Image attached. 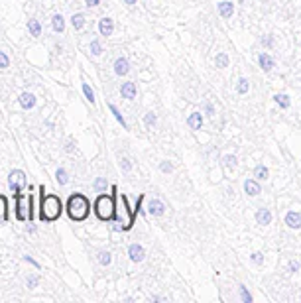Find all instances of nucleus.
Listing matches in <instances>:
<instances>
[{
  "instance_id": "obj_44",
  "label": "nucleus",
  "mask_w": 301,
  "mask_h": 303,
  "mask_svg": "<svg viewBox=\"0 0 301 303\" xmlns=\"http://www.w3.org/2000/svg\"><path fill=\"white\" fill-rule=\"evenodd\" d=\"M26 230H28V232H30V234H34V232H36V230H38V228H36V225H34V221H30V225H28V227H26Z\"/></svg>"
},
{
  "instance_id": "obj_12",
  "label": "nucleus",
  "mask_w": 301,
  "mask_h": 303,
  "mask_svg": "<svg viewBox=\"0 0 301 303\" xmlns=\"http://www.w3.org/2000/svg\"><path fill=\"white\" fill-rule=\"evenodd\" d=\"M285 225H287L289 228H293V230H299V228H301V215H299L297 211H289V213L285 215Z\"/></svg>"
},
{
  "instance_id": "obj_25",
  "label": "nucleus",
  "mask_w": 301,
  "mask_h": 303,
  "mask_svg": "<svg viewBox=\"0 0 301 303\" xmlns=\"http://www.w3.org/2000/svg\"><path fill=\"white\" fill-rule=\"evenodd\" d=\"M108 108H110V112H112V116L116 118V122H118V124H122V128H124V130H128V124H126V120H124V116L120 114V110H118V108H116L114 104H108Z\"/></svg>"
},
{
  "instance_id": "obj_5",
  "label": "nucleus",
  "mask_w": 301,
  "mask_h": 303,
  "mask_svg": "<svg viewBox=\"0 0 301 303\" xmlns=\"http://www.w3.org/2000/svg\"><path fill=\"white\" fill-rule=\"evenodd\" d=\"M14 211H16V219L18 221H28V209L24 207V195L22 193H14Z\"/></svg>"
},
{
  "instance_id": "obj_23",
  "label": "nucleus",
  "mask_w": 301,
  "mask_h": 303,
  "mask_svg": "<svg viewBox=\"0 0 301 303\" xmlns=\"http://www.w3.org/2000/svg\"><path fill=\"white\" fill-rule=\"evenodd\" d=\"M274 101H276V104L279 106V108H289V97L285 95V93H277L276 97H274Z\"/></svg>"
},
{
  "instance_id": "obj_42",
  "label": "nucleus",
  "mask_w": 301,
  "mask_h": 303,
  "mask_svg": "<svg viewBox=\"0 0 301 303\" xmlns=\"http://www.w3.org/2000/svg\"><path fill=\"white\" fill-rule=\"evenodd\" d=\"M24 262H28V264H32L34 268H38V270H40V264H38V262H36L32 256H24Z\"/></svg>"
},
{
  "instance_id": "obj_27",
  "label": "nucleus",
  "mask_w": 301,
  "mask_h": 303,
  "mask_svg": "<svg viewBox=\"0 0 301 303\" xmlns=\"http://www.w3.org/2000/svg\"><path fill=\"white\" fill-rule=\"evenodd\" d=\"M215 65H217L219 69L228 67V55H226V53H217V57H215Z\"/></svg>"
},
{
  "instance_id": "obj_6",
  "label": "nucleus",
  "mask_w": 301,
  "mask_h": 303,
  "mask_svg": "<svg viewBox=\"0 0 301 303\" xmlns=\"http://www.w3.org/2000/svg\"><path fill=\"white\" fill-rule=\"evenodd\" d=\"M18 102H20V106H22L24 110H32V108L36 106L38 99H36V95H34V93H28V91H24V93L18 97Z\"/></svg>"
},
{
  "instance_id": "obj_38",
  "label": "nucleus",
  "mask_w": 301,
  "mask_h": 303,
  "mask_svg": "<svg viewBox=\"0 0 301 303\" xmlns=\"http://www.w3.org/2000/svg\"><path fill=\"white\" fill-rule=\"evenodd\" d=\"M238 291H240V299H242V301H246V303H250V301H252V295L246 291V287H244V285H240V287H238Z\"/></svg>"
},
{
  "instance_id": "obj_18",
  "label": "nucleus",
  "mask_w": 301,
  "mask_h": 303,
  "mask_svg": "<svg viewBox=\"0 0 301 303\" xmlns=\"http://www.w3.org/2000/svg\"><path fill=\"white\" fill-rule=\"evenodd\" d=\"M51 28H53L55 34H63V30H65V18H63L61 14H53V18H51Z\"/></svg>"
},
{
  "instance_id": "obj_22",
  "label": "nucleus",
  "mask_w": 301,
  "mask_h": 303,
  "mask_svg": "<svg viewBox=\"0 0 301 303\" xmlns=\"http://www.w3.org/2000/svg\"><path fill=\"white\" fill-rule=\"evenodd\" d=\"M36 219V199L34 193H28V223Z\"/></svg>"
},
{
  "instance_id": "obj_39",
  "label": "nucleus",
  "mask_w": 301,
  "mask_h": 303,
  "mask_svg": "<svg viewBox=\"0 0 301 303\" xmlns=\"http://www.w3.org/2000/svg\"><path fill=\"white\" fill-rule=\"evenodd\" d=\"M120 168H122V172H130V170H132L130 160H128V158H120Z\"/></svg>"
},
{
  "instance_id": "obj_11",
  "label": "nucleus",
  "mask_w": 301,
  "mask_h": 303,
  "mask_svg": "<svg viewBox=\"0 0 301 303\" xmlns=\"http://www.w3.org/2000/svg\"><path fill=\"white\" fill-rule=\"evenodd\" d=\"M128 71H130L128 59L126 57H116V61H114V73L118 77H124V75H128Z\"/></svg>"
},
{
  "instance_id": "obj_46",
  "label": "nucleus",
  "mask_w": 301,
  "mask_h": 303,
  "mask_svg": "<svg viewBox=\"0 0 301 303\" xmlns=\"http://www.w3.org/2000/svg\"><path fill=\"white\" fill-rule=\"evenodd\" d=\"M205 110H207V114H213V112H215V108H213L211 104H207V106H205Z\"/></svg>"
},
{
  "instance_id": "obj_7",
  "label": "nucleus",
  "mask_w": 301,
  "mask_h": 303,
  "mask_svg": "<svg viewBox=\"0 0 301 303\" xmlns=\"http://www.w3.org/2000/svg\"><path fill=\"white\" fill-rule=\"evenodd\" d=\"M148 213L152 217H162L166 213V203L162 199H152L148 203Z\"/></svg>"
},
{
  "instance_id": "obj_17",
  "label": "nucleus",
  "mask_w": 301,
  "mask_h": 303,
  "mask_svg": "<svg viewBox=\"0 0 301 303\" xmlns=\"http://www.w3.org/2000/svg\"><path fill=\"white\" fill-rule=\"evenodd\" d=\"M219 14H221L223 18H232V14H234V4L228 2V0H225V2L219 4Z\"/></svg>"
},
{
  "instance_id": "obj_37",
  "label": "nucleus",
  "mask_w": 301,
  "mask_h": 303,
  "mask_svg": "<svg viewBox=\"0 0 301 303\" xmlns=\"http://www.w3.org/2000/svg\"><path fill=\"white\" fill-rule=\"evenodd\" d=\"M160 170H162L164 174H172V172H174V164H172L170 160H164V162L160 164Z\"/></svg>"
},
{
  "instance_id": "obj_1",
  "label": "nucleus",
  "mask_w": 301,
  "mask_h": 303,
  "mask_svg": "<svg viewBox=\"0 0 301 303\" xmlns=\"http://www.w3.org/2000/svg\"><path fill=\"white\" fill-rule=\"evenodd\" d=\"M40 191V221H46V223H53L61 217L63 213V203L57 195H46V187L40 185L38 187Z\"/></svg>"
},
{
  "instance_id": "obj_28",
  "label": "nucleus",
  "mask_w": 301,
  "mask_h": 303,
  "mask_svg": "<svg viewBox=\"0 0 301 303\" xmlns=\"http://www.w3.org/2000/svg\"><path fill=\"white\" fill-rule=\"evenodd\" d=\"M248 89H250V83H248V79L240 77V79H238V83H236V91H238L240 95H246V93H248Z\"/></svg>"
},
{
  "instance_id": "obj_36",
  "label": "nucleus",
  "mask_w": 301,
  "mask_h": 303,
  "mask_svg": "<svg viewBox=\"0 0 301 303\" xmlns=\"http://www.w3.org/2000/svg\"><path fill=\"white\" fill-rule=\"evenodd\" d=\"M225 168H228V170H232V168H236V156H225Z\"/></svg>"
},
{
  "instance_id": "obj_16",
  "label": "nucleus",
  "mask_w": 301,
  "mask_h": 303,
  "mask_svg": "<svg viewBox=\"0 0 301 303\" xmlns=\"http://www.w3.org/2000/svg\"><path fill=\"white\" fill-rule=\"evenodd\" d=\"M10 211H8V199L4 195H0V223H8Z\"/></svg>"
},
{
  "instance_id": "obj_32",
  "label": "nucleus",
  "mask_w": 301,
  "mask_h": 303,
  "mask_svg": "<svg viewBox=\"0 0 301 303\" xmlns=\"http://www.w3.org/2000/svg\"><path fill=\"white\" fill-rule=\"evenodd\" d=\"M89 50H91V53H93V55H97V57L102 53V46H100V42H99V40H93V42H91V46H89Z\"/></svg>"
},
{
  "instance_id": "obj_8",
  "label": "nucleus",
  "mask_w": 301,
  "mask_h": 303,
  "mask_svg": "<svg viewBox=\"0 0 301 303\" xmlns=\"http://www.w3.org/2000/svg\"><path fill=\"white\" fill-rule=\"evenodd\" d=\"M128 256H130L132 262H144L146 250H144L142 244H130V246H128Z\"/></svg>"
},
{
  "instance_id": "obj_13",
  "label": "nucleus",
  "mask_w": 301,
  "mask_h": 303,
  "mask_svg": "<svg viewBox=\"0 0 301 303\" xmlns=\"http://www.w3.org/2000/svg\"><path fill=\"white\" fill-rule=\"evenodd\" d=\"M258 65L266 71V73H270L272 69H274V59L270 57V53H266V51H262L260 55H258Z\"/></svg>"
},
{
  "instance_id": "obj_33",
  "label": "nucleus",
  "mask_w": 301,
  "mask_h": 303,
  "mask_svg": "<svg viewBox=\"0 0 301 303\" xmlns=\"http://www.w3.org/2000/svg\"><path fill=\"white\" fill-rule=\"evenodd\" d=\"M156 122H158V118H156V114H154V112H148V114L144 116V124H146L148 128L156 126Z\"/></svg>"
},
{
  "instance_id": "obj_15",
  "label": "nucleus",
  "mask_w": 301,
  "mask_h": 303,
  "mask_svg": "<svg viewBox=\"0 0 301 303\" xmlns=\"http://www.w3.org/2000/svg\"><path fill=\"white\" fill-rule=\"evenodd\" d=\"M244 191H246V195H250V197H256V195H260V183L256 181V179H246L244 181Z\"/></svg>"
},
{
  "instance_id": "obj_43",
  "label": "nucleus",
  "mask_w": 301,
  "mask_h": 303,
  "mask_svg": "<svg viewBox=\"0 0 301 303\" xmlns=\"http://www.w3.org/2000/svg\"><path fill=\"white\" fill-rule=\"evenodd\" d=\"M99 4H100V0H85V6H89V8H95Z\"/></svg>"
},
{
  "instance_id": "obj_31",
  "label": "nucleus",
  "mask_w": 301,
  "mask_h": 303,
  "mask_svg": "<svg viewBox=\"0 0 301 303\" xmlns=\"http://www.w3.org/2000/svg\"><path fill=\"white\" fill-rule=\"evenodd\" d=\"M99 262H100V266H108V264L112 262V256H110V252H106V250H100V252H99Z\"/></svg>"
},
{
  "instance_id": "obj_35",
  "label": "nucleus",
  "mask_w": 301,
  "mask_h": 303,
  "mask_svg": "<svg viewBox=\"0 0 301 303\" xmlns=\"http://www.w3.org/2000/svg\"><path fill=\"white\" fill-rule=\"evenodd\" d=\"M38 283H40V276H28V279H26V287L28 289H34V287H38Z\"/></svg>"
},
{
  "instance_id": "obj_21",
  "label": "nucleus",
  "mask_w": 301,
  "mask_h": 303,
  "mask_svg": "<svg viewBox=\"0 0 301 303\" xmlns=\"http://www.w3.org/2000/svg\"><path fill=\"white\" fill-rule=\"evenodd\" d=\"M85 22H87V16H85L83 12H77V14L71 16V26H73L75 30H83Z\"/></svg>"
},
{
  "instance_id": "obj_34",
  "label": "nucleus",
  "mask_w": 301,
  "mask_h": 303,
  "mask_svg": "<svg viewBox=\"0 0 301 303\" xmlns=\"http://www.w3.org/2000/svg\"><path fill=\"white\" fill-rule=\"evenodd\" d=\"M8 67H10V57L4 51H0V71H4Z\"/></svg>"
},
{
  "instance_id": "obj_3",
  "label": "nucleus",
  "mask_w": 301,
  "mask_h": 303,
  "mask_svg": "<svg viewBox=\"0 0 301 303\" xmlns=\"http://www.w3.org/2000/svg\"><path fill=\"white\" fill-rule=\"evenodd\" d=\"M112 193L114 195H99L93 209H95V215L100 219V221H112L116 217V187H112Z\"/></svg>"
},
{
  "instance_id": "obj_40",
  "label": "nucleus",
  "mask_w": 301,
  "mask_h": 303,
  "mask_svg": "<svg viewBox=\"0 0 301 303\" xmlns=\"http://www.w3.org/2000/svg\"><path fill=\"white\" fill-rule=\"evenodd\" d=\"M250 260H252L254 264H262V262H264V254H262V252H254V254L250 256Z\"/></svg>"
},
{
  "instance_id": "obj_45",
  "label": "nucleus",
  "mask_w": 301,
  "mask_h": 303,
  "mask_svg": "<svg viewBox=\"0 0 301 303\" xmlns=\"http://www.w3.org/2000/svg\"><path fill=\"white\" fill-rule=\"evenodd\" d=\"M262 46H266V48H270V46H272V38H270V36H266V38H262Z\"/></svg>"
},
{
  "instance_id": "obj_4",
  "label": "nucleus",
  "mask_w": 301,
  "mask_h": 303,
  "mask_svg": "<svg viewBox=\"0 0 301 303\" xmlns=\"http://www.w3.org/2000/svg\"><path fill=\"white\" fill-rule=\"evenodd\" d=\"M28 185V177L22 170H12L8 174V187L14 191V193H22V189Z\"/></svg>"
},
{
  "instance_id": "obj_19",
  "label": "nucleus",
  "mask_w": 301,
  "mask_h": 303,
  "mask_svg": "<svg viewBox=\"0 0 301 303\" xmlns=\"http://www.w3.org/2000/svg\"><path fill=\"white\" fill-rule=\"evenodd\" d=\"M187 124L193 128V130H201V124H203V114L201 112H191L189 118H187Z\"/></svg>"
},
{
  "instance_id": "obj_9",
  "label": "nucleus",
  "mask_w": 301,
  "mask_h": 303,
  "mask_svg": "<svg viewBox=\"0 0 301 303\" xmlns=\"http://www.w3.org/2000/svg\"><path fill=\"white\" fill-rule=\"evenodd\" d=\"M112 32H114V22H112V18H100L99 20V34L100 36H104V38H108V36H112Z\"/></svg>"
},
{
  "instance_id": "obj_20",
  "label": "nucleus",
  "mask_w": 301,
  "mask_h": 303,
  "mask_svg": "<svg viewBox=\"0 0 301 303\" xmlns=\"http://www.w3.org/2000/svg\"><path fill=\"white\" fill-rule=\"evenodd\" d=\"M28 32H30V36H34V38L42 36V24H40V20L30 18V20H28Z\"/></svg>"
},
{
  "instance_id": "obj_48",
  "label": "nucleus",
  "mask_w": 301,
  "mask_h": 303,
  "mask_svg": "<svg viewBox=\"0 0 301 303\" xmlns=\"http://www.w3.org/2000/svg\"><path fill=\"white\" fill-rule=\"evenodd\" d=\"M67 152H73V142H67V148H65Z\"/></svg>"
},
{
  "instance_id": "obj_41",
  "label": "nucleus",
  "mask_w": 301,
  "mask_h": 303,
  "mask_svg": "<svg viewBox=\"0 0 301 303\" xmlns=\"http://www.w3.org/2000/svg\"><path fill=\"white\" fill-rule=\"evenodd\" d=\"M287 268H289V272H291V274H295V272L299 270V262H297V260H291Z\"/></svg>"
},
{
  "instance_id": "obj_26",
  "label": "nucleus",
  "mask_w": 301,
  "mask_h": 303,
  "mask_svg": "<svg viewBox=\"0 0 301 303\" xmlns=\"http://www.w3.org/2000/svg\"><path fill=\"white\" fill-rule=\"evenodd\" d=\"M55 179H57L59 185H67V183H69V174H67L63 168H59V170L55 172Z\"/></svg>"
},
{
  "instance_id": "obj_24",
  "label": "nucleus",
  "mask_w": 301,
  "mask_h": 303,
  "mask_svg": "<svg viewBox=\"0 0 301 303\" xmlns=\"http://www.w3.org/2000/svg\"><path fill=\"white\" fill-rule=\"evenodd\" d=\"M268 176H270V172H268V168L266 166H256L254 168V177L258 179V181H264V179H268Z\"/></svg>"
},
{
  "instance_id": "obj_29",
  "label": "nucleus",
  "mask_w": 301,
  "mask_h": 303,
  "mask_svg": "<svg viewBox=\"0 0 301 303\" xmlns=\"http://www.w3.org/2000/svg\"><path fill=\"white\" fill-rule=\"evenodd\" d=\"M108 189V181L104 179V177H99L97 181H95V191L97 193H104Z\"/></svg>"
},
{
  "instance_id": "obj_30",
  "label": "nucleus",
  "mask_w": 301,
  "mask_h": 303,
  "mask_svg": "<svg viewBox=\"0 0 301 303\" xmlns=\"http://www.w3.org/2000/svg\"><path fill=\"white\" fill-rule=\"evenodd\" d=\"M83 95H85V99H87L91 104H95V93H93V89L89 87V83H83Z\"/></svg>"
},
{
  "instance_id": "obj_2",
  "label": "nucleus",
  "mask_w": 301,
  "mask_h": 303,
  "mask_svg": "<svg viewBox=\"0 0 301 303\" xmlns=\"http://www.w3.org/2000/svg\"><path fill=\"white\" fill-rule=\"evenodd\" d=\"M67 215L71 221H85L91 213V203L83 193H73L67 199Z\"/></svg>"
},
{
  "instance_id": "obj_10",
  "label": "nucleus",
  "mask_w": 301,
  "mask_h": 303,
  "mask_svg": "<svg viewBox=\"0 0 301 303\" xmlns=\"http://www.w3.org/2000/svg\"><path fill=\"white\" fill-rule=\"evenodd\" d=\"M136 93H138V89H136V83H132V81H126V83H122V87H120V95H122V99H128V101H132V99H136Z\"/></svg>"
},
{
  "instance_id": "obj_47",
  "label": "nucleus",
  "mask_w": 301,
  "mask_h": 303,
  "mask_svg": "<svg viewBox=\"0 0 301 303\" xmlns=\"http://www.w3.org/2000/svg\"><path fill=\"white\" fill-rule=\"evenodd\" d=\"M138 2V0H124V4H128V6H134Z\"/></svg>"
},
{
  "instance_id": "obj_14",
  "label": "nucleus",
  "mask_w": 301,
  "mask_h": 303,
  "mask_svg": "<svg viewBox=\"0 0 301 303\" xmlns=\"http://www.w3.org/2000/svg\"><path fill=\"white\" fill-rule=\"evenodd\" d=\"M256 223L258 225H262V227H266V225H270L272 223V211L270 209H258L256 211Z\"/></svg>"
}]
</instances>
